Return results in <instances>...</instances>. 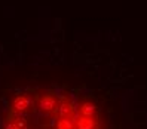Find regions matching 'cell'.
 I'll return each mask as SVG.
<instances>
[{
    "mask_svg": "<svg viewBox=\"0 0 147 129\" xmlns=\"http://www.w3.org/2000/svg\"><path fill=\"white\" fill-rule=\"evenodd\" d=\"M5 129H24V128H21L18 123L15 122V120H11V122L6 125V128H5Z\"/></svg>",
    "mask_w": 147,
    "mask_h": 129,
    "instance_id": "obj_7",
    "label": "cell"
},
{
    "mask_svg": "<svg viewBox=\"0 0 147 129\" xmlns=\"http://www.w3.org/2000/svg\"><path fill=\"white\" fill-rule=\"evenodd\" d=\"M57 129H76V117L58 119Z\"/></svg>",
    "mask_w": 147,
    "mask_h": 129,
    "instance_id": "obj_6",
    "label": "cell"
},
{
    "mask_svg": "<svg viewBox=\"0 0 147 129\" xmlns=\"http://www.w3.org/2000/svg\"><path fill=\"white\" fill-rule=\"evenodd\" d=\"M57 104H58V99H57L55 97H52V95H43V97L39 99V104H37V105H39V108H40L42 111L48 113V111L55 110Z\"/></svg>",
    "mask_w": 147,
    "mask_h": 129,
    "instance_id": "obj_4",
    "label": "cell"
},
{
    "mask_svg": "<svg viewBox=\"0 0 147 129\" xmlns=\"http://www.w3.org/2000/svg\"><path fill=\"white\" fill-rule=\"evenodd\" d=\"M30 105H31V101H30L28 97H25V95H20V97H16L12 101V110L15 111L16 114L24 113L25 110H28Z\"/></svg>",
    "mask_w": 147,
    "mask_h": 129,
    "instance_id": "obj_3",
    "label": "cell"
},
{
    "mask_svg": "<svg viewBox=\"0 0 147 129\" xmlns=\"http://www.w3.org/2000/svg\"><path fill=\"white\" fill-rule=\"evenodd\" d=\"M76 129H100V120L97 117L79 116L76 119Z\"/></svg>",
    "mask_w": 147,
    "mask_h": 129,
    "instance_id": "obj_2",
    "label": "cell"
},
{
    "mask_svg": "<svg viewBox=\"0 0 147 129\" xmlns=\"http://www.w3.org/2000/svg\"><path fill=\"white\" fill-rule=\"evenodd\" d=\"M55 114L58 119H65V117H74V107L71 102H68L67 99L58 101V104L55 107Z\"/></svg>",
    "mask_w": 147,
    "mask_h": 129,
    "instance_id": "obj_1",
    "label": "cell"
},
{
    "mask_svg": "<svg viewBox=\"0 0 147 129\" xmlns=\"http://www.w3.org/2000/svg\"><path fill=\"white\" fill-rule=\"evenodd\" d=\"M80 116H85V117H97L98 116V107L97 104H94L91 101H85L80 104Z\"/></svg>",
    "mask_w": 147,
    "mask_h": 129,
    "instance_id": "obj_5",
    "label": "cell"
}]
</instances>
